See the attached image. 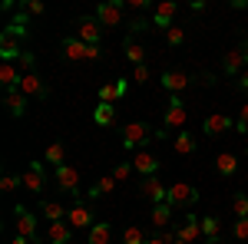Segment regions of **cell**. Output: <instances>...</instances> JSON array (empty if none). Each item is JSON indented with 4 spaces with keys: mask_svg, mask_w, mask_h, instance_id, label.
<instances>
[{
    "mask_svg": "<svg viewBox=\"0 0 248 244\" xmlns=\"http://www.w3.org/2000/svg\"><path fill=\"white\" fill-rule=\"evenodd\" d=\"M126 7H133V10H146L149 0H126Z\"/></svg>",
    "mask_w": 248,
    "mask_h": 244,
    "instance_id": "49",
    "label": "cell"
},
{
    "mask_svg": "<svg viewBox=\"0 0 248 244\" xmlns=\"http://www.w3.org/2000/svg\"><path fill=\"white\" fill-rule=\"evenodd\" d=\"M3 37H14V40H27L30 37V14H27V10H17L14 17L7 20Z\"/></svg>",
    "mask_w": 248,
    "mask_h": 244,
    "instance_id": "14",
    "label": "cell"
},
{
    "mask_svg": "<svg viewBox=\"0 0 248 244\" xmlns=\"http://www.w3.org/2000/svg\"><path fill=\"white\" fill-rule=\"evenodd\" d=\"M186 122H189L186 102H182L179 96H169V106H166V122H162V129H166V132H182V129H186Z\"/></svg>",
    "mask_w": 248,
    "mask_h": 244,
    "instance_id": "5",
    "label": "cell"
},
{
    "mask_svg": "<svg viewBox=\"0 0 248 244\" xmlns=\"http://www.w3.org/2000/svg\"><path fill=\"white\" fill-rule=\"evenodd\" d=\"M43 158H46V165H53V169L66 165V162H63V158H66V145H63V142H50V145H46V155H43Z\"/></svg>",
    "mask_w": 248,
    "mask_h": 244,
    "instance_id": "31",
    "label": "cell"
},
{
    "mask_svg": "<svg viewBox=\"0 0 248 244\" xmlns=\"http://www.w3.org/2000/svg\"><path fill=\"white\" fill-rule=\"evenodd\" d=\"M40 211H43L46 225H53V221H66V215H70V208H63L60 201H46V198H40Z\"/></svg>",
    "mask_w": 248,
    "mask_h": 244,
    "instance_id": "25",
    "label": "cell"
},
{
    "mask_svg": "<svg viewBox=\"0 0 248 244\" xmlns=\"http://www.w3.org/2000/svg\"><path fill=\"white\" fill-rule=\"evenodd\" d=\"M99 102H106V106H116V102H119L116 83H99Z\"/></svg>",
    "mask_w": 248,
    "mask_h": 244,
    "instance_id": "34",
    "label": "cell"
},
{
    "mask_svg": "<svg viewBox=\"0 0 248 244\" xmlns=\"http://www.w3.org/2000/svg\"><path fill=\"white\" fill-rule=\"evenodd\" d=\"M149 139H153V126H149V122H142V119L126 122V129H123V149L126 152H139Z\"/></svg>",
    "mask_w": 248,
    "mask_h": 244,
    "instance_id": "2",
    "label": "cell"
},
{
    "mask_svg": "<svg viewBox=\"0 0 248 244\" xmlns=\"http://www.w3.org/2000/svg\"><path fill=\"white\" fill-rule=\"evenodd\" d=\"M99 27H123L126 23V0H106L96 7Z\"/></svg>",
    "mask_w": 248,
    "mask_h": 244,
    "instance_id": "3",
    "label": "cell"
},
{
    "mask_svg": "<svg viewBox=\"0 0 248 244\" xmlns=\"http://www.w3.org/2000/svg\"><path fill=\"white\" fill-rule=\"evenodd\" d=\"M189 83H192L189 73H182V70H166V73L159 76V86H162L169 96H179L186 86H189Z\"/></svg>",
    "mask_w": 248,
    "mask_h": 244,
    "instance_id": "15",
    "label": "cell"
},
{
    "mask_svg": "<svg viewBox=\"0 0 248 244\" xmlns=\"http://www.w3.org/2000/svg\"><path fill=\"white\" fill-rule=\"evenodd\" d=\"M172 241H175V231H155L146 244H172Z\"/></svg>",
    "mask_w": 248,
    "mask_h": 244,
    "instance_id": "44",
    "label": "cell"
},
{
    "mask_svg": "<svg viewBox=\"0 0 248 244\" xmlns=\"http://www.w3.org/2000/svg\"><path fill=\"white\" fill-rule=\"evenodd\" d=\"M232 238H235V241H248V218H235V225H232Z\"/></svg>",
    "mask_w": 248,
    "mask_h": 244,
    "instance_id": "41",
    "label": "cell"
},
{
    "mask_svg": "<svg viewBox=\"0 0 248 244\" xmlns=\"http://www.w3.org/2000/svg\"><path fill=\"white\" fill-rule=\"evenodd\" d=\"M20 185H23V178H17V175H3V178H0V191H7V195L17 191Z\"/></svg>",
    "mask_w": 248,
    "mask_h": 244,
    "instance_id": "42",
    "label": "cell"
},
{
    "mask_svg": "<svg viewBox=\"0 0 248 244\" xmlns=\"http://www.w3.org/2000/svg\"><path fill=\"white\" fill-rule=\"evenodd\" d=\"M166 201L172 208H192V205H199V188L189 185V182H175V185H169Z\"/></svg>",
    "mask_w": 248,
    "mask_h": 244,
    "instance_id": "4",
    "label": "cell"
},
{
    "mask_svg": "<svg viewBox=\"0 0 248 244\" xmlns=\"http://www.w3.org/2000/svg\"><path fill=\"white\" fill-rule=\"evenodd\" d=\"M149 63H142V66H133V79L136 83H149Z\"/></svg>",
    "mask_w": 248,
    "mask_h": 244,
    "instance_id": "46",
    "label": "cell"
},
{
    "mask_svg": "<svg viewBox=\"0 0 248 244\" xmlns=\"http://www.w3.org/2000/svg\"><path fill=\"white\" fill-rule=\"evenodd\" d=\"M53 182H57L60 191H66V195H73V198L79 195V172L73 169V165H60V169H53Z\"/></svg>",
    "mask_w": 248,
    "mask_h": 244,
    "instance_id": "11",
    "label": "cell"
},
{
    "mask_svg": "<svg viewBox=\"0 0 248 244\" xmlns=\"http://www.w3.org/2000/svg\"><path fill=\"white\" fill-rule=\"evenodd\" d=\"M172 149L179 152V155H192V152L199 149V142H195V135L192 132H175V139H172Z\"/></svg>",
    "mask_w": 248,
    "mask_h": 244,
    "instance_id": "27",
    "label": "cell"
},
{
    "mask_svg": "<svg viewBox=\"0 0 248 244\" xmlns=\"http://www.w3.org/2000/svg\"><path fill=\"white\" fill-rule=\"evenodd\" d=\"M43 185H46V169H43V162L33 158V162L27 165V172H23V188H27V191H33V195H40Z\"/></svg>",
    "mask_w": 248,
    "mask_h": 244,
    "instance_id": "12",
    "label": "cell"
},
{
    "mask_svg": "<svg viewBox=\"0 0 248 244\" xmlns=\"http://www.w3.org/2000/svg\"><path fill=\"white\" fill-rule=\"evenodd\" d=\"M70 238H73L70 221H53V225H46V244H66Z\"/></svg>",
    "mask_w": 248,
    "mask_h": 244,
    "instance_id": "22",
    "label": "cell"
},
{
    "mask_svg": "<svg viewBox=\"0 0 248 244\" xmlns=\"http://www.w3.org/2000/svg\"><path fill=\"white\" fill-rule=\"evenodd\" d=\"M205 244H229V241H222V238H215V241H205Z\"/></svg>",
    "mask_w": 248,
    "mask_h": 244,
    "instance_id": "53",
    "label": "cell"
},
{
    "mask_svg": "<svg viewBox=\"0 0 248 244\" xmlns=\"http://www.w3.org/2000/svg\"><path fill=\"white\" fill-rule=\"evenodd\" d=\"M172 244H186V241H182V238H175V241H172Z\"/></svg>",
    "mask_w": 248,
    "mask_h": 244,
    "instance_id": "54",
    "label": "cell"
},
{
    "mask_svg": "<svg viewBox=\"0 0 248 244\" xmlns=\"http://www.w3.org/2000/svg\"><path fill=\"white\" fill-rule=\"evenodd\" d=\"M27 50L20 46V40H14V37H0V63H14L17 59L20 63V57H23Z\"/></svg>",
    "mask_w": 248,
    "mask_h": 244,
    "instance_id": "21",
    "label": "cell"
},
{
    "mask_svg": "<svg viewBox=\"0 0 248 244\" xmlns=\"http://www.w3.org/2000/svg\"><path fill=\"white\" fill-rule=\"evenodd\" d=\"M175 238H182L186 244H195L199 238H202V225H199V215H186V221H182V228H175Z\"/></svg>",
    "mask_w": 248,
    "mask_h": 244,
    "instance_id": "19",
    "label": "cell"
},
{
    "mask_svg": "<svg viewBox=\"0 0 248 244\" xmlns=\"http://www.w3.org/2000/svg\"><path fill=\"white\" fill-rule=\"evenodd\" d=\"M63 57L73 59V63H96V59H103V46H90V43H83L77 37H63Z\"/></svg>",
    "mask_w": 248,
    "mask_h": 244,
    "instance_id": "1",
    "label": "cell"
},
{
    "mask_svg": "<svg viewBox=\"0 0 248 244\" xmlns=\"http://www.w3.org/2000/svg\"><path fill=\"white\" fill-rule=\"evenodd\" d=\"M245 66H248V59L242 50H229L225 57H222V70H225V76H232V79H238V76L245 73Z\"/></svg>",
    "mask_w": 248,
    "mask_h": 244,
    "instance_id": "18",
    "label": "cell"
},
{
    "mask_svg": "<svg viewBox=\"0 0 248 244\" xmlns=\"http://www.w3.org/2000/svg\"><path fill=\"white\" fill-rule=\"evenodd\" d=\"M93 122L99 126V129H109V126H116V106L99 102V106L93 109Z\"/></svg>",
    "mask_w": 248,
    "mask_h": 244,
    "instance_id": "29",
    "label": "cell"
},
{
    "mask_svg": "<svg viewBox=\"0 0 248 244\" xmlns=\"http://www.w3.org/2000/svg\"><path fill=\"white\" fill-rule=\"evenodd\" d=\"M232 211H235V218H248V195L245 191H238L232 198Z\"/></svg>",
    "mask_w": 248,
    "mask_h": 244,
    "instance_id": "37",
    "label": "cell"
},
{
    "mask_svg": "<svg viewBox=\"0 0 248 244\" xmlns=\"http://www.w3.org/2000/svg\"><path fill=\"white\" fill-rule=\"evenodd\" d=\"M73 37L83 40V43H90V46H99L103 27H99V20H96V17H79L77 23H73Z\"/></svg>",
    "mask_w": 248,
    "mask_h": 244,
    "instance_id": "8",
    "label": "cell"
},
{
    "mask_svg": "<svg viewBox=\"0 0 248 244\" xmlns=\"http://www.w3.org/2000/svg\"><path fill=\"white\" fill-rule=\"evenodd\" d=\"M14 221H17V234H23V238H30V241H40V238H37L40 221H37V215H33L30 208L17 205V208H14Z\"/></svg>",
    "mask_w": 248,
    "mask_h": 244,
    "instance_id": "9",
    "label": "cell"
},
{
    "mask_svg": "<svg viewBox=\"0 0 248 244\" xmlns=\"http://www.w3.org/2000/svg\"><path fill=\"white\" fill-rule=\"evenodd\" d=\"M199 225H202V238H205V241H215V238L222 234V221H218V218H212V215L199 218Z\"/></svg>",
    "mask_w": 248,
    "mask_h": 244,
    "instance_id": "33",
    "label": "cell"
},
{
    "mask_svg": "<svg viewBox=\"0 0 248 244\" xmlns=\"http://www.w3.org/2000/svg\"><path fill=\"white\" fill-rule=\"evenodd\" d=\"M116 93H119V102L126 99V93H129V79L123 76V79H116Z\"/></svg>",
    "mask_w": 248,
    "mask_h": 244,
    "instance_id": "47",
    "label": "cell"
},
{
    "mask_svg": "<svg viewBox=\"0 0 248 244\" xmlns=\"http://www.w3.org/2000/svg\"><path fill=\"white\" fill-rule=\"evenodd\" d=\"M20 79H23V70L17 63H0V83L3 89H20Z\"/></svg>",
    "mask_w": 248,
    "mask_h": 244,
    "instance_id": "23",
    "label": "cell"
},
{
    "mask_svg": "<svg viewBox=\"0 0 248 244\" xmlns=\"http://www.w3.org/2000/svg\"><path fill=\"white\" fill-rule=\"evenodd\" d=\"M133 162H119V165H116V169H113V178H116V182H129V178H133Z\"/></svg>",
    "mask_w": 248,
    "mask_h": 244,
    "instance_id": "40",
    "label": "cell"
},
{
    "mask_svg": "<svg viewBox=\"0 0 248 244\" xmlns=\"http://www.w3.org/2000/svg\"><path fill=\"white\" fill-rule=\"evenodd\" d=\"M126 30H129V37H133V33H142V30H153V17H133V20H126Z\"/></svg>",
    "mask_w": 248,
    "mask_h": 244,
    "instance_id": "36",
    "label": "cell"
},
{
    "mask_svg": "<svg viewBox=\"0 0 248 244\" xmlns=\"http://www.w3.org/2000/svg\"><path fill=\"white\" fill-rule=\"evenodd\" d=\"M109 241H113V225L109 221H96L86 231V244H109Z\"/></svg>",
    "mask_w": 248,
    "mask_h": 244,
    "instance_id": "24",
    "label": "cell"
},
{
    "mask_svg": "<svg viewBox=\"0 0 248 244\" xmlns=\"http://www.w3.org/2000/svg\"><path fill=\"white\" fill-rule=\"evenodd\" d=\"M172 211H175V208H172L169 201H162V205H153V228H155V231H166V228H169Z\"/></svg>",
    "mask_w": 248,
    "mask_h": 244,
    "instance_id": "28",
    "label": "cell"
},
{
    "mask_svg": "<svg viewBox=\"0 0 248 244\" xmlns=\"http://www.w3.org/2000/svg\"><path fill=\"white\" fill-rule=\"evenodd\" d=\"M166 43H169V46H182V43H186V30H182L179 23L169 27V30H166Z\"/></svg>",
    "mask_w": 248,
    "mask_h": 244,
    "instance_id": "39",
    "label": "cell"
},
{
    "mask_svg": "<svg viewBox=\"0 0 248 244\" xmlns=\"http://www.w3.org/2000/svg\"><path fill=\"white\" fill-rule=\"evenodd\" d=\"M242 53H245V59H248V40H245V43H242Z\"/></svg>",
    "mask_w": 248,
    "mask_h": 244,
    "instance_id": "52",
    "label": "cell"
},
{
    "mask_svg": "<svg viewBox=\"0 0 248 244\" xmlns=\"http://www.w3.org/2000/svg\"><path fill=\"white\" fill-rule=\"evenodd\" d=\"M232 115H225V113H212V115H205V122H202V132L205 135H222V132H232Z\"/></svg>",
    "mask_w": 248,
    "mask_h": 244,
    "instance_id": "16",
    "label": "cell"
},
{
    "mask_svg": "<svg viewBox=\"0 0 248 244\" xmlns=\"http://www.w3.org/2000/svg\"><path fill=\"white\" fill-rule=\"evenodd\" d=\"M123 53H126V59H129L133 66H142V63H146V46H142V43H136L133 37L123 40Z\"/></svg>",
    "mask_w": 248,
    "mask_h": 244,
    "instance_id": "26",
    "label": "cell"
},
{
    "mask_svg": "<svg viewBox=\"0 0 248 244\" xmlns=\"http://www.w3.org/2000/svg\"><path fill=\"white\" fill-rule=\"evenodd\" d=\"M116 185H119V182H116L113 175H103V178H96L90 198H106V195H113V191H116Z\"/></svg>",
    "mask_w": 248,
    "mask_h": 244,
    "instance_id": "32",
    "label": "cell"
},
{
    "mask_svg": "<svg viewBox=\"0 0 248 244\" xmlns=\"http://www.w3.org/2000/svg\"><path fill=\"white\" fill-rule=\"evenodd\" d=\"M149 238H146V231L139 225H129L126 228V234H123V244H146Z\"/></svg>",
    "mask_w": 248,
    "mask_h": 244,
    "instance_id": "35",
    "label": "cell"
},
{
    "mask_svg": "<svg viewBox=\"0 0 248 244\" xmlns=\"http://www.w3.org/2000/svg\"><path fill=\"white\" fill-rule=\"evenodd\" d=\"M175 17H179V3L175 0H162L153 7V30H169L175 27Z\"/></svg>",
    "mask_w": 248,
    "mask_h": 244,
    "instance_id": "10",
    "label": "cell"
},
{
    "mask_svg": "<svg viewBox=\"0 0 248 244\" xmlns=\"http://www.w3.org/2000/svg\"><path fill=\"white\" fill-rule=\"evenodd\" d=\"M195 83H202V86H215V76H212V73H199V76H195Z\"/></svg>",
    "mask_w": 248,
    "mask_h": 244,
    "instance_id": "48",
    "label": "cell"
},
{
    "mask_svg": "<svg viewBox=\"0 0 248 244\" xmlns=\"http://www.w3.org/2000/svg\"><path fill=\"white\" fill-rule=\"evenodd\" d=\"M139 195H142V198H149L153 205H162V201H166V195H169V185H162V182H159V175H153V178H142V182H139Z\"/></svg>",
    "mask_w": 248,
    "mask_h": 244,
    "instance_id": "13",
    "label": "cell"
},
{
    "mask_svg": "<svg viewBox=\"0 0 248 244\" xmlns=\"http://www.w3.org/2000/svg\"><path fill=\"white\" fill-rule=\"evenodd\" d=\"M215 172H218L222 178H232V175L238 172V158H235L232 152H222V155L215 158Z\"/></svg>",
    "mask_w": 248,
    "mask_h": 244,
    "instance_id": "30",
    "label": "cell"
},
{
    "mask_svg": "<svg viewBox=\"0 0 248 244\" xmlns=\"http://www.w3.org/2000/svg\"><path fill=\"white\" fill-rule=\"evenodd\" d=\"M7 244H33V241H30V238H23V234H17V238H10Z\"/></svg>",
    "mask_w": 248,
    "mask_h": 244,
    "instance_id": "51",
    "label": "cell"
},
{
    "mask_svg": "<svg viewBox=\"0 0 248 244\" xmlns=\"http://www.w3.org/2000/svg\"><path fill=\"white\" fill-rule=\"evenodd\" d=\"M20 10H27L30 17H43L46 14V3L43 0H20Z\"/></svg>",
    "mask_w": 248,
    "mask_h": 244,
    "instance_id": "38",
    "label": "cell"
},
{
    "mask_svg": "<svg viewBox=\"0 0 248 244\" xmlns=\"http://www.w3.org/2000/svg\"><path fill=\"white\" fill-rule=\"evenodd\" d=\"M238 89H248V66H245V73L238 76Z\"/></svg>",
    "mask_w": 248,
    "mask_h": 244,
    "instance_id": "50",
    "label": "cell"
},
{
    "mask_svg": "<svg viewBox=\"0 0 248 244\" xmlns=\"http://www.w3.org/2000/svg\"><path fill=\"white\" fill-rule=\"evenodd\" d=\"M17 66L23 70V73H37V57H33V53H23Z\"/></svg>",
    "mask_w": 248,
    "mask_h": 244,
    "instance_id": "43",
    "label": "cell"
},
{
    "mask_svg": "<svg viewBox=\"0 0 248 244\" xmlns=\"http://www.w3.org/2000/svg\"><path fill=\"white\" fill-rule=\"evenodd\" d=\"M133 169L142 175V178H153L155 172H159V158H155L153 152H146V149H139L133 155Z\"/></svg>",
    "mask_w": 248,
    "mask_h": 244,
    "instance_id": "17",
    "label": "cell"
},
{
    "mask_svg": "<svg viewBox=\"0 0 248 244\" xmlns=\"http://www.w3.org/2000/svg\"><path fill=\"white\" fill-rule=\"evenodd\" d=\"M96 211L90 201H77L73 198V208H70V215H66V221H70V228L73 231H90V228L96 225V218H93Z\"/></svg>",
    "mask_w": 248,
    "mask_h": 244,
    "instance_id": "6",
    "label": "cell"
},
{
    "mask_svg": "<svg viewBox=\"0 0 248 244\" xmlns=\"http://www.w3.org/2000/svg\"><path fill=\"white\" fill-rule=\"evenodd\" d=\"M3 102H7V113L14 115V119H23V115H27V102H30V99L20 93V89H7V93H3Z\"/></svg>",
    "mask_w": 248,
    "mask_h": 244,
    "instance_id": "20",
    "label": "cell"
},
{
    "mask_svg": "<svg viewBox=\"0 0 248 244\" xmlns=\"http://www.w3.org/2000/svg\"><path fill=\"white\" fill-rule=\"evenodd\" d=\"M235 132L245 135L248 132V102H242V113H238V122H235Z\"/></svg>",
    "mask_w": 248,
    "mask_h": 244,
    "instance_id": "45",
    "label": "cell"
},
{
    "mask_svg": "<svg viewBox=\"0 0 248 244\" xmlns=\"http://www.w3.org/2000/svg\"><path fill=\"white\" fill-rule=\"evenodd\" d=\"M20 93L27 96V99L46 102V99H50V86H46V79H43L40 73H23V79H20Z\"/></svg>",
    "mask_w": 248,
    "mask_h": 244,
    "instance_id": "7",
    "label": "cell"
}]
</instances>
